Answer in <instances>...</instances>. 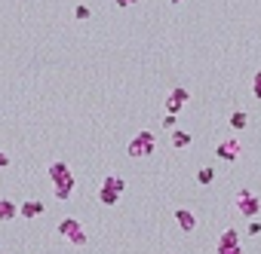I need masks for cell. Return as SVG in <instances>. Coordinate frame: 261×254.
Instances as JSON below:
<instances>
[{"mask_svg": "<svg viewBox=\"0 0 261 254\" xmlns=\"http://www.w3.org/2000/svg\"><path fill=\"white\" fill-rule=\"evenodd\" d=\"M169 3H184V0H169Z\"/></svg>", "mask_w": 261, "mask_h": 254, "instance_id": "23", "label": "cell"}, {"mask_svg": "<svg viewBox=\"0 0 261 254\" xmlns=\"http://www.w3.org/2000/svg\"><path fill=\"white\" fill-rule=\"evenodd\" d=\"M9 166V153H3V150H0V172H3Z\"/></svg>", "mask_w": 261, "mask_h": 254, "instance_id": "20", "label": "cell"}, {"mask_svg": "<svg viewBox=\"0 0 261 254\" xmlns=\"http://www.w3.org/2000/svg\"><path fill=\"white\" fill-rule=\"evenodd\" d=\"M154 147H157V138H154L148 129H142V132H138V135L126 144V153H129L132 159H142V156H151Z\"/></svg>", "mask_w": 261, "mask_h": 254, "instance_id": "3", "label": "cell"}, {"mask_svg": "<svg viewBox=\"0 0 261 254\" xmlns=\"http://www.w3.org/2000/svg\"><path fill=\"white\" fill-rule=\"evenodd\" d=\"M190 132H184V129H175L172 132V147H178V150H184V147H190Z\"/></svg>", "mask_w": 261, "mask_h": 254, "instance_id": "11", "label": "cell"}, {"mask_svg": "<svg viewBox=\"0 0 261 254\" xmlns=\"http://www.w3.org/2000/svg\"><path fill=\"white\" fill-rule=\"evenodd\" d=\"M15 214H19V205H15L12 199H0V221L6 224V221H12Z\"/></svg>", "mask_w": 261, "mask_h": 254, "instance_id": "10", "label": "cell"}, {"mask_svg": "<svg viewBox=\"0 0 261 254\" xmlns=\"http://www.w3.org/2000/svg\"><path fill=\"white\" fill-rule=\"evenodd\" d=\"M234 205H237V211H240L243 217L255 221L258 211H261V199H258L249 187H240V190H237V196H234Z\"/></svg>", "mask_w": 261, "mask_h": 254, "instance_id": "2", "label": "cell"}, {"mask_svg": "<svg viewBox=\"0 0 261 254\" xmlns=\"http://www.w3.org/2000/svg\"><path fill=\"white\" fill-rule=\"evenodd\" d=\"M215 156L224 159V162H237V156H240V141H237V138H224L218 147H215Z\"/></svg>", "mask_w": 261, "mask_h": 254, "instance_id": "6", "label": "cell"}, {"mask_svg": "<svg viewBox=\"0 0 261 254\" xmlns=\"http://www.w3.org/2000/svg\"><path fill=\"white\" fill-rule=\"evenodd\" d=\"M117 199H120V196H117L114 190H108V187H98V202H101V205H117Z\"/></svg>", "mask_w": 261, "mask_h": 254, "instance_id": "14", "label": "cell"}, {"mask_svg": "<svg viewBox=\"0 0 261 254\" xmlns=\"http://www.w3.org/2000/svg\"><path fill=\"white\" fill-rule=\"evenodd\" d=\"M218 254H243L240 245H231V248H218Z\"/></svg>", "mask_w": 261, "mask_h": 254, "instance_id": "18", "label": "cell"}, {"mask_svg": "<svg viewBox=\"0 0 261 254\" xmlns=\"http://www.w3.org/2000/svg\"><path fill=\"white\" fill-rule=\"evenodd\" d=\"M261 233V221H249V236H258Z\"/></svg>", "mask_w": 261, "mask_h": 254, "instance_id": "19", "label": "cell"}, {"mask_svg": "<svg viewBox=\"0 0 261 254\" xmlns=\"http://www.w3.org/2000/svg\"><path fill=\"white\" fill-rule=\"evenodd\" d=\"M252 92H255V98L261 101V70H258V74L252 77Z\"/></svg>", "mask_w": 261, "mask_h": 254, "instance_id": "17", "label": "cell"}, {"mask_svg": "<svg viewBox=\"0 0 261 254\" xmlns=\"http://www.w3.org/2000/svg\"><path fill=\"white\" fill-rule=\"evenodd\" d=\"M197 181H200L203 187H206V184H212V181H215V169H212V166H203V169L197 172Z\"/></svg>", "mask_w": 261, "mask_h": 254, "instance_id": "15", "label": "cell"}, {"mask_svg": "<svg viewBox=\"0 0 261 254\" xmlns=\"http://www.w3.org/2000/svg\"><path fill=\"white\" fill-rule=\"evenodd\" d=\"M74 15H77V19H80V22H86V19H89V6H86V3H77V9H74Z\"/></svg>", "mask_w": 261, "mask_h": 254, "instance_id": "16", "label": "cell"}, {"mask_svg": "<svg viewBox=\"0 0 261 254\" xmlns=\"http://www.w3.org/2000/svg\"><path fill=\"white\" fill-rule=\"evenodd\" d=\"M231 245H240V233L234 227H228L221 233V239H218V248H231Z\"/></svg>", "mask_w": 261, "mask_h": 254, "instance_id": "12", "label": "cell"}, {"mask_svg": "<svg viewBox=\"0 0 261 254\" xmlns=\"http://www.w3.org/2000/svg\"><path fill=\"white\" fill-rule=\"evenodd\" d=\"M101 187H108V190H114L117 196H123V193H126V181L120 178V175H108V178L101 181Z\"/></svg>", "mask_w": 261, "mask_h": 254, "instance_id": "9", "label": "cell"}, {"mask_svg": "<svg viewBox=\"0 0 261 254\" xmlns=\"http://www.w3.org/2000/svg\"><path fill=\"white\" fill-rule=\"evenodd\" d=\"M114 3H117L120 9H123V6H135V3H138V0H114Z\"/></svg>", "mask_w": 261, "mask_h": 254, "instance_id": "22", "label": "cell"}, {"mask_svg": "<svg viewBox=\"0 0 261 254\" xmlns=\"http://www.w3.org/2000/svg\"><path fill=\"white\" fill-rule=\"evenodd\" d=\"M246 126H249V114H243V111H234V114H231V129L243 132Z\"/></svg>", "mask_w": 261, "mask_h": 254, "instance_id": "13", "label": "cell"}, {"mask_svg": "<svg viewBox=\"0 0 261 254\" xmlns=\"http://www.w3.org/2000/svg\"><path fill=\"white\" fill-rule=\"evenodd\" d=\"M175 224L184 230V233H190L197 227V217H194V211H187V208H175Z\"/></svg>", "mask_w": 261, "mask_h": 254, "instance_id": "8", "label": "cell"}, {"mask_svg": "<svg viewBox=\"0 0 261 254\" xmlns=\"http://www.w3.org/2000/svg\"><path fill=\"white\" fill-rule=\"evenodd\" d=\"M43 208H46V205L40 202V199H25V202L19 205V214L28 217V221H34V217H40V214H43Z\"/></svg>", "mask_w": 261, "mask_h": 254, "instance_id": "7", "label": "cell"}, {"mask_svg": "<svg viewBox=\"0 0 261 254\" xmlns=\"http://www.w3.org/2000/svg\"><path fill=\"white\" fill-rule=\"evenodd\" d=\"M163 126H166V129H175V117L166 114V117H163Z\"/></svg>", "mask_w": 261, "mask_h": 254, "instance_id": "21", "label": "cell"}, {"mask_svg": "<svg viewBox=\"0 0 261 254\" xmlns=\"http://www.w3.org/2000/svg\"><path fill=\"white\" fill-rule=\"evenodd\" d=\"M190 101V92H187V89H172V92H169V98H166V114L169 117H178L181 114V107Z\"/></svg>", "mask_w": 261, "mask_h": 254, "instance_id": "5", "label": "cell"}, {"mask_svg": "<svg viewBox=\"0 0 261 254\" xmlns=\"http://www.w3.org/2000/svg\"><path fill=\"white\" fill-rule=\"evenodd\" d=\"M59 236H65V239L71 245H77V248L86 245V230H83V224L77 221V217H65V221L59 224Z\"/></svg>", "mask_w": 261, "mask_h": 254, "instance_id": "4", "label": "cell"}, {"mask_svg": "<svg viewBox=\"0 0 261 254\" xmlns=\"http://www.w3.org/2000/svg\"><path fill=\"white\" fill-rule=\"evenodd\" d=\"M49 181H52L56 199H68L74 193V172L68 169V162H52L49 166Z\"/></svg>", "mask_w": 261, "mask_h": 254, "instance_id": "1", "label": "cell"}]
</instances>
